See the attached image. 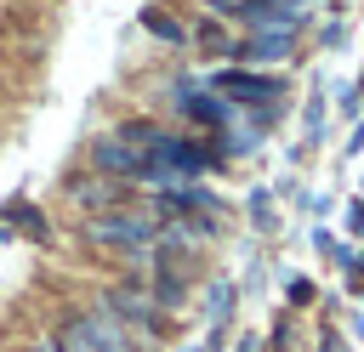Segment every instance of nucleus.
<instances>
[{"label": "nucleus", "mask_w": 364, "mask_h": 352, "mask_svg": "<svg viewBox=\"0 0 364 352\" xmlns=\"http://www.w3.org/2000/svg\"><path fill=\"white\" fill-rule=\"evenodd\" d=\"M233 307V284H210V324H222Z\"/></svg>", "instance_id": "10"}, {"label": "nucleus", "mask_w": 364, "mask_h": 352, "mask_svg": "<svg viewBox=\"0 0 364 352\" xmlns=\"http://www.w3.org/2000/svg\"><path fill=\"white\" fill-rule=\"evenodd\" d=\"M74 318H80V329L91 335V346H97V352H131V335H125V324L108 312V301L85 307V312H74Z\"/></svg>", "instance_id": "5"}, {"label": "nucleus", "mask_w": 364, "mask_h": 352, "mask_svg": "<svg viewBox=\"0 0 364 352\" xmlns=\"http://www.w3.org/2000/svg\"><path fill=\"white\" fill-rule=\"evenodd\" d=\"M210 91L222 97V102H233V108H250V102H273V97H284V79L279 74H245V68H222L216 79H210Z\"/></svg>", "instance_id": "3"}, {"label": "nucleus", "mask_w": 364, "mask_h": 352, "mask_svg": "<svg viewBox=\"0 0 364 352\" xmlns=\"http://www.w3.org/2000/svg\"><path fill=\"white\" fill-rule=\"evenodd\" d=\"M91 170L97 176H114V182H131V176H148V153L114 125V131H102L91 142Z\"/></svg>", "instance_id": "2"}, {"label": "nucleus", "mask_w": 364, "mask_h": 352, "mask_svg": "<svg viewBox=\"0 0 364 352\" xmlns=\"http://www.w3.org/2000/svg\"><path fill=\"white\" fill-rule=\"evenodd\" d=\"M159 238V221L148 210H102V216H85V244L102 250V255H119V261H142Z\"/></svg>", "instance_id": "1"}, {"label": "nucleus", "mask_w": 364, "mask_h": 352, "mask_svg": "<svg viewBox=\"0 0 364 352\" xmlns=\"http://www.w3.org/2000/svg\"><path fill=\"white\" fill-rule=\"evenodd\" d=\"M216 6H233V0H216Z\"/></svg>", "instance_id": "15"}, {"label": "nucleus", "mask_w": 364, "mask_h": 352, "mask_svg": "<svg viewBox=\"0 0 364 352\" xmlns=\"http://www.w3.org/2000/svg\"><path fill=\"white\" fill-rule=\"evenodd\" d=\"M358 108H364V102H358V91H353V85H341V114H358Z\"/></svg>", "instance_id": "12"}, {"label": "nucleus", "mask_w": 364, "mask_h": 352, "mask_svg": "<svg viewBox=\"0 0 364 352\" xmlns=\"http://www.w3.org/2000/svg\"><path fill=\"white\" fill-rule=\"evenodd\" d=\"M68 199L80 204V210H91V216H102V210H119L125 204V182H114V176H74L68 182Z\"/></svg>", "instance_id": "4"}, {"label": "nucleus", "mask_w": 364, "mask_h": 352, "mask_svg": "<svg viewBox=\"0 0 364 352\" xmlns=\"http://www.w3.org/2000/svg\"><path fill=\"white\" fill-rule=\"evenodd\" d=\"M142 28H148L154 40H165V45H182V40H188V34H182V23H176V17H165V11H154V6L142 11Z\"/></svg>", "instance_id": "7"}, {"label": "nucleus", "mask_w": 364, "mask_h": 352, "mask_svg": "<svg viewBox=\"0 0 364 352\" xmlns=\"http://www.w3.org/2000/svg\"><path fill=\"white\" fill-rule=\"evenodd\" d=\"M51 346H57V352H97V346H91V335L80 329V318H63V324H57V341H51Z\"/></svg>", "instance_id": "8"}, {"label": "nucleus", "mask_w": 364, "mask_h": 352, "mask_svg": "<svg viewBox=\"0 0 364 352\" xmlns=\"http://www.w3.org/2000/svg\"><path fill=\"white\" fill-rule=\"evenodd\" d=\"M296 45V34H273V28H250L239 45H233V57L239 62H279L284 51Z\"/></svg>", "instance_id": "6"}, {"label": "nucleus", "mask_w": 364, "mask_h": 352, "mask_svg": "<svg viewBox=\"0 0 364 352\" xmlns=\"http://www.w3.org/2000/svg\"><path fill=\"white\" fill-rule=\"evenodd\" d=\"M34 352H57V346H51V341H40V346H34Z\"/></svg>", "instance_id": "14"}, {"label": "nucleus", "mask_w": 364, "mask_h": 352, "mask_svg": "<svg viewBox=\"0 0 364 352\" xmlns=\"http://www.w3.org/2000/svg\"><path fill=\"white\" fill-rule=\"evenodd\" d=\"M318 131H324V97L307 102V136H318Z\"/></svg>", "instance_id": "11"}, {"label": "nucleus", "mask_w": 364, "mask_h": 352, "mask_svg": "<svg viewBox=\"0 0 364 352\" xmlns=\"http://www.w3.org/2000/svg\"><path fill=\"white\" fill-rule=\"evenodd\" d=\"M353 91H358V102H364V74H358V85H353Z\"/></svg>", "instance_id": "13"}, {"label": "nucleus", "mask_w": 364, "mask_h": 352, "mask_svg": "<svg viewBox=\"0 0 364 352\" xmlns=\"http://www.w3.org/2000/svg\"><path fill=\"white\" fill-rule=\"evenodd\" d=\"M199 45H205V57H233V40L222 34V23H199V34H193Z\"/></svg>", "instance_id": "9"}]
</instances>
